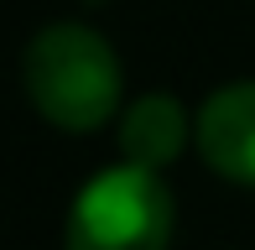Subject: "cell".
I'll return each mask as SVG.
<instances>
[{
	"mask_svg": "<svg viewBox=\"0 0 255 250\" xmlns=\"http://www.w3.org/2000/svg\"><path fill=\"white\" fill-rule=\"evenodd\" d=\"M21 84L37 115L57 130H99L120 105V58L94 26L57 21L26 42Z\"/></svg>",
	"mask_w": 255,
	"mask_h": 250,
	"instance_id": "obj_1",
	"label": "cell"
},
{
	"mask_svg": "<svg viewBox=\"0 0 255 250\" xmlns=\"http://www.w3.org/2000/svg\"><path fill=\"white\" fill-rule=\"evenodd\" d=\"M68 250H167L172 193L151 167L120 162L99 172L68 209Z\"/></svg>",
	"mask_w": 255,
	"mask_h": 250,
	"instance_id": "obj_2",
	"label": "cell"
},
{
	"mask_svg": "<svg viewBox=\"0 0 255 250\" xmlns=\"http://www.w3.org/2000/svg\"><path fill=\"white\" fill-rule=\"evenodd\" d=\"M198 151L224 183L255 188V78L224 84L198 110Z\"/></svg>",
	"mask_w": 255,
	"mask_h": 250,
	"instance_id": "obj_3",
	"label": "cell"
},
{
	"mask_svg": "<svg viewBox=\"0 0 255 250\" xmlns=\"http://www.w3.org/2000/svg\"><path fill=\"white\" fill-rule=\"evenodd\" d=\"M188 110H182V99L172 94H141L130 110L120 115V156L135 167H172L182 156V146H188Z\"/></svg>",
	"mask_w": 255,
	"mask_h": 250,
	"instance_id": "obj_4",
	"label": "cell"
}]
</instances>
